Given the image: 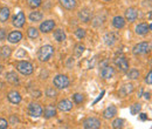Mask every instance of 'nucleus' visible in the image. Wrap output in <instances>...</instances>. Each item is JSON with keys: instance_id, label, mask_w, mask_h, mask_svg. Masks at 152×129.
<instances>
[{"instance_id": "obj_36", "label": "nucleus", "mask_w": 152, "mask_h": 129, "mask_svg": "<svg viewBox=\"0 0 152 129\" xmlns=\"http://www.w3.org/2000/svg\"><path fill=\"white\" fill-rule=\"evenodd\" d=\"M75 35L78 39H83V38L86 37V31L83 28H77L75 31Z\"/></svg>"}, {"instance_id": "obj_11", "label": "nucleus", "mask_w": 152, "mask_h": 129, "mask_svg": "<svg viewBox=\"0 0 152 129\" xmlns=\"http://www.w3.org/2000/svg\"><path fill=\"white\" fill-rule=\"evenodd\" d=\"M25 21H26V18H25V14L23 12H19L14 15L13 18V25L15 27H22L25 25Z\"/></svg>"}, {"instance_id": "obj_12", "label": "nucleus", "mask_w": 152, "mask_h": 129, "mask_svg": "<svg viewBox=\"0 0 152 129\" xmlns=\"http://www.w3.org/2000/svg\"><path fill=\"white\" fill-rule=\"evenodd\" d=\"M7 97H8V101H10L11 103H13V105H18V103L21 102V95H20V93L17 92V91L10 92L8 95H7Z\"/></svg>"}, {"instance_id": "obj_35", "label": "nucleus", "mask_w": 152, "mask_h": 129, "mask_svg": "<svg viewBox=\"0 0 152 129\" xmlns=\"http://www.w3.org/2000/svg\"><path fill=\"white\" fill-rule=\"evenodd\" d=\"M83 52H84V46H83V45H76L75 46V55L81 56Z\"/></svg>"}, {"instance_id": "obj_39", "label": "nucleus", "mask_w": 152, "mask_h": 129, "mask_svg": "<svg viewBox=\"0 0 152 129\" xmlns=\"http://www.w3.org/2000/svg\"><path fill=\"white\" fill-rule=\"evenodd\" d=\"M73 66H74V60H73V57H69L68 61H67V67L68 68H73Z\"/></svg>"}, {"instance_id": "obj_26", "label": "nucleus", "mask_w": 152, "mask_h": 129, "mask_svg": "<svg viewBox=\"0 0 152 129\" xmlns=\"http://www.w3.org/2000/svg\"><path fill=\"white\" fill-rule=\"evenodd\" d=\"M42 19V13L40 11H34V12H31L29 14V20L33 21V22H38Z\"/></svg>"}, {"instance_id": "obj_1", "label": "nucleus", "mask_w": 152, "mask_h": 129, "mask_svg": "<svg viewBox=\"0 0 152 129\" xmlns=\"http://www.w3.org/2000/svg\"><path fill=\"white\" fill-rule=\"evenodd\" d=\"M53 54H54V48H53V46H50V45H45V46H42V47L39 49L38 59L40 61L45 62V61H48V60L53 56Z\"/></svg>"}, {"instance_id": "obj_24", "label": "nucleus", "mask_w": 152, "mask_h": 129, "mask_svg": "<svg viewBox=\"0 0 152 129\" xmlns=\"http://www.w3.org/2000/svg\"><path fill=\"white\" fill-rule=\"evenodd\" d=\"M54 39L56 40L57 42H63L64 40H66V33H64V31L63 29H56L55 32H54Z\"/></svg>"}, {"instance_id": "obj_25", "label": "nucleus", "mask_w": 152, "mask_h": 129, "mask_svg": "<svg viewBox=\"0 0 152 129\" xmlns=\"http://www.w3.org/2000/svg\"><path fill=\"white\" fill-rule=\"evenodd\" d=\"M10 18V10L7 7H2L0 10V22H6Z\"/></svg>"}, {"instance_id": "obj_19", "label": "nucleus", "mask_w": 152, "mask_h": 129, "mask_svg": "<svg viewBox=\"0 0 152 129\" xmlns=\"http://www.w3.org/2000/svg\"><path fill=\"white\" fill-rule=\"evenodd\" d=\"M57 108L62 111H68L73 108V103H72L69 100H62V101L58 102Z\"/></svg>"}, {"instance_id": "obj_17", "label": "nucleus", "mask_w": 152, "mask_h": 129, "mask_svg": "<svg viewBox=\"0 0 152 129\" xmlns=\"http://www.w3.org/2000/svg\"><path fill=\"white\" fill-rule=\"evenodd\" d=\"M42 113H43V116L46 119H50V117H54L56 115V108H55V106L49 105L45 108V111H42Z\"/></svg>"}, {"instance_id": "obj_44", "label": "nucleus", "mask_w": 152, "mask_h": 129, "mask_svg": "<svg viewBox=\"0 0 152 129\" xmlns=\"http://www.w3.org/2000/svg\"><path fill=\"white\" fill-rule=\"evenodd\" d=\"M104 1H110V0H104Z\"/></svg>"}, {"instance_id": "obj_28", "label": "nucleus", "mask_w": 152, "mask_h": 129, "mask_svg": "<svg viewBox=\"0 0 152 129\" xmlns=\"http://www.w3.org/2000/svg\"><path fill=\"white\" fill-rule=\"evenodd\" d=\"M27 34L31 39H37L39 37V31L35 27H29L28 31H27Z\"/></svg>"}, {"instance_id": "obj_22", "label": "nucleus", "mask_w": 152, "mask_h": 129, "mask_svg": "<svg viewBox=\"0 0 152 129\" xmlns=\"http://www.w3.org/2000/svg\"><path fill=\"white\" fill-rule=\"evenodd\" d=\"M60 4L62 7H64L66 10H74L76 7L75 0H60Z\"/></svg>"}, {"instance_id": "obj_18", "label": "nucleus", "mask_w": 152, "mask_h": 129, "mask_svg": "<svg viewBox=\"0 0 152 129\" xmlns=\"http://www.w3.org/2000/svg\"><path fill=\"white\" fill-rule=\"evenodd\" d=\"M115 115H117V108L115 106H110V107H108L107 109H104V111H103V117L107 119V120L113 119Z\"/></svg>"}, {"instance_id": "obj_23", "label": "nucleus", "mask_w": 152, "mask_h": 129, "mask_svg": "<svg viewBox=\"0 0 152 129\" xmlns=\"http://www.w3.org/2000/svg\"><path fill=\"white\" fill-rule=\"evenodd\" d=\"M6 80L13 85H18L19 83V76L17 75V73L14 72H10V73L6 74Z\"/></svg>"}, {"instance_id": "obj_42", "label": "nucleus", "mask_w": 152, "mask_h": 129, "mask_svg": "<svg viewBox=\"0 0 152 129\" xmlns=\"http://www.w3.org/2000/svg\"><path fill=\"white\" fill-rule=\"evenodd\" d=\"M144 97H145L146 100H149V99H150V93H145V94H144Z\"/></svg>"}, {"instance_id": "obj_43", "label": "nucleus", "mask_w": 152, "mask_h": 129, "mask_svg": "<svg viewBox=\"0 0 152 129\" xmlns=\"http://www.w3.org/2000/svg\"><path fill=\"white\" fill-rule=\"evenodd\" d=\"M22 55H26V53L23 51H20L19 53H18V56H22Z\"/></svg>"}, {"instance_id": "obj_3", "label": "nucleus", "mask_w": 152, "mask_h": 129, "mask_svg": "<svg viewBox=\"0 0 152 129\" xmlns=\"http://www.w3.org/2000/svg\"><path fill=\"white\" fill-rule=\"evenodd\" d=\"M53 83H54V86L56 87L57 89H64V88H67L69 86L70 81L66 75H56L54 77V80H53Z\"/></svg>"}, {"instance_id": "obj_38", "label": "nucleus", "mask_w": 152, "mask_h": 129, "mask_svg": "<svg viewBox=\"0 0 152 129\" xmlns=\"http://www.w3.org/2000/svg\"><path fill=\"white\" fill-rule=\"evenodd\" d=\"M145 82H146L148 85H152V72H149V74L146 75V77H145Z\"/></svg>"}, {"instance_id": "obj_41", "label": "nucleus", "mask_w": 152, "mask_h": 129, "mask_svg": "<svg viewBox=\"0 0 152 129\" xmlns=\"http://www.w3.org/2000/svg\"><path fill=\"white\" fill-rule=\"evenodd\" d=\"M140 120H142V121H146V120H148L146 114H143V113H142V114H140Z\"/></svg>"}, {"instance_id": "obj_15", "label": "nucleus", "mask_w": 152, "mask_h": 129, "mask_svg": "<svg viewBox=\"0 0 152 129\" xmlns=\"http://www.w3.org/2000/svg\"><path fill=\"white\" fill-rule=\"evenodd\" d=\"M20 40H22V33L19 31H13L8 34V41L11 43H17Z\"/></svg>"}, {"instance_id": "obj_33", "label": "nucleus", "mask_w": 152, "mask_h": 129, "mask_svg": "<svg viewBox=\"0 0 152 129\" xmlns=\"http://www.w3.org/2000/svg\"><path fill=\"white\" fill-rule=\"evenodd\" d=\"M123 123H124V120H122V119H116L114 122H113V128H115V129L122 128V127H123Z\"/></svg>"}, {"instance_id": "obj_34", "label": "nucleus", "mask_w": 152, "mask_h": 129, "mask_svg": "<svg viewBox=\"0 0 152 129\" xmlns=\"http://www.w3.org/2000/svg\"><path fill=\"white\" fill-rule=\"evenodd\" d=\"M46 95L48 96V97H52V99H55L56 97V95H57V92L54 89V88H48L47 91H46Z\"/></svg>"}, {"instance_id": "obj_21", "label": "nucleus", "mask_w": 152, "mask_h": 129, "mask_svg": "<svg viewBox=\"0 0 152 129\" xmlns=\"http://www.w3.org/2000/svg\"><path fill=\"white\" fill-rule=\"evenodd\" d=\"M103 40H104V43L107 46H114L116 40H117V38H116V35H115L114 33H107L104 35V38H103Z\"/></svg>"}, {"instance_id": "obj_13", "label": "nucleus", "mask_w": 152, "mask_h": 129, "mask_svg": "<svg viewBox=\"0 0 152 129\" xmlns=\"http://www.w3.org/2000/svg\"><path fill=\"white\" fill-rule=\"evenodd\" d=\"M133 92V85L132 83H125V85H123L121 88H119V91H118V94L121 95V96H126V95H129V94H131Z\"/></svg>"}, {"instance_id": "obj_37", "label": "nucleus", "mask_w": 152, "mask_h": 129, "mask_svg": "<svg viewBox=\"0 0 152 129\" xmlns=\"http://www.w3.org/2000/svg\"><path fill=\"white\" fill-rule=\"evenodd\" d=\"M8 127V122L5 119H0V129H5Z\"/></svg>"}, {"instance_id": "obj_14", "label": "nucleus", "mask_w": 152, "mask_h": 129, "mask_svg": "<svg viewBox=\"0 0 152 129\" xmlns=\"http://www.w3.org/2000/svg\"><path fill=\"white\" fill-rule=\"evenodd\" d=\"M137 17H138V12H137L136 8L130 7V8H128V10L125 11V19H126L128 21L133 22V21H136Z\"/></svg>"}, {"instance_id": "obj_4", "label": "nucleus", "mask_w": 152, "mask_h": 129, "mask_svg": "<svg viewBox=\"0 0 152 129\" xmlns=\"http://www.w3.org/2000/svg\"><path fill=\"white\" fill-rule=\"evenodd\" d=\"M150 48L151 46L149 42H140L133 47L132 52L134 55H143V54H148L150 52Z\"/></svg>"}, {"instance_id": "obj_16", "label": "nucleus", "mask_w": 152, "mask_h": 129, "mask_svg": "<svg viewBox=\"0 0 152 129\" xmlns=\"http://www.w3.org/2000/svg\"><path fill=\"white\" fill-rule=\"evenodd\" d=\"M78 18L83 22H89L90 19H91V12L88 8H84V10L78 12Z\"/></svg>"}, {"instance_id": "obj_2", "label": "nucleus", "mask_w": 152, "mask_h": 129, "mask_svg": "<svg viewBox=\"0 0 152 129\" xmlns=\"http://www.w3.org/2000/svg\"><path fill=\"white\" fill-rule=\"evenodd\" d=\"M17 69L22 75H31L34 71L33 65L31 62H28V61H19L17 63Z\"/></svg>"}, {"instance_id": "obj_10", "label": "nucleus", "mask_w": 152, "mask_h": 129, "mask_svg": "<svg viewBox=\"0 0 152 129\" xmlns=\"http://www.w3.org/2000/svg\"><path fill=\"white\" fill-rule=\"evenodd\" d=\"M151 25H148V24H139V25H137L136 26V33L138 34V35H145V34H148L149 32H150V29H151Z\"/></svg>"}, {"instance_id": "obj_20", "label": "nucleus", "mask_w": 152, "mask_h": 129, "mask_svg": "<svg viewBox=\"0 0 152 129\" xmlns=\"http://www.w3.org/2000/svg\"><path fill=\"white\" fill-rule=\"evenodd\" d=\"M113 25H114L115 28L122 29V28H124V26H125V19L123 18V17H121V15H117V17H115L114 20H113Z\"/></svg>"}, {"instance_id": "obj_9", "label": "nucleus", "mask_w": 152, "mask_h": 129, "mask_svg": "<svg viewBox=\"0 0 152 129\" xmlns=\"http://www.w3.org/2000/svg\"><path fill=\"white\" fill-rule=\"evenodd\" d=\"M101 68H102V69H101V76H102L103 79H111V77L114 76L115 69L111 66L105 65V66H103V67H101Z\"/></svg>"}, {"instance_id": "obj_6", "label": "nucleus", "mask_w": 152, "mask_h": 129, "mask_svg": "<svg viewBox=\"0 0 152 129\" xmlns=\"http://www.w3.org/2000/svg\"><path fill=\"white\" fill-rule=\"evenodd\" d=\"M83 127L86 129H97L101 127V122L96 117H88L83 121Z\"/></svg>"}, {"instance_id": "obj_31", "label": "nucleus", "mask_w": 152, "mask_h": 129, "mask_svg": "<svg viewBox=\"0 0 152 129\" xmlns=\"http://www.w3.org/2000/svg\"><path fill=\"white\" fill-rule=\"evenodd\" d=\"M140 109H142V105H139V103H134V105L131 106L130 111H131L132 115H137V114L140 111Z\"/></svg>"}, {"instance_id": "obj_27", "label": "nucleus", "mask_w": 152, "mask_h": 129, "mask_svg": "<svg viewBox=\"0 0 152 129\" xmlns=\"http://www.w3.org/2000/svg\"><path fill=\"white\" fill-rule=\"evenodd\" d=\"M11 53H12V51H11V48L7 47V46H4V47L0 49V56H1L2 59H8V57L11 56Z\"/></svg>"}, {"instance_id": "obj_8", "label": "nucleus", "mask_w": 152, "mask_h": 129, "mask_svg": "<svg viewBox=\"0 0 152 129\" xmlns=\"http://www.w3.org/2000/svg\"><path fill=\"white\" fill-rule=\"evenodd\" d=\"M54 27H55V21L54 20H47L40 25V31L42 33H49L50 31L54 29Z\"/></svg>"}, {"instance_id": "obj_7", "label": "nucleus", "mask_w": 152, "mask_h": 129, "mask_svg": "<svg viewBox=\"0 0 152 129\" xmlns=\"http://www.w3.org/2000/svg\"><path fill=\"white\" fill-rule=\"evenodd\" d=\"M115 65L119 68L121 72H128V69H129V62H128L126 57L123 55L115 59Z\"/></svg>"}, {"instance_id": "obj_29", "label": "nucleus", "mask_w": 152, "mask_h": 129, "mask_svg": "<svg viewBox=\"0 0 152 129\" xmlns=\"http://www.w3.org/2000/svg\"><path fill=\"white\" fill-rule=\"evenodd\" d=\"M27 2H28V6L31 8H38L39 6L41 5L42 0H27Z\"/></svg>"}, {"instance_id": "obj_30", "label": "nucleus", "mask_w": 152, "mask_h": 129, "mask_svg": "<svg viewBox=\"0 0 152 129\" xmlns=\"http://www.w3.org/2000/svg\"><path fill=\"white\" fill-rule=\"evenodd\" d=\"M128 76H129V79H132V80H136V79H138V76H139V72L137 71V69H130L129 72H128Z\"/></svg>"}, {"instance_id": "obj_32", "label": "nucleus", "mask_w": 152, "mask_h": 129, "mask_svg": "<svg viewBox=\"0 0 152 129\" xmlns=\"http://www.w3.org/2000/svg\"><path fill=\"white\" fill-rule=\"evenodd\" d=\"M73 100L75 101V103L80 105V103H82V102H83L84 97H83V95H82V94H78V93H76V94H74V95H73Z\"/></svg>"}, {"instance_id": "obj_5", "label": "nucleus", "mask_w": 152, "mask_h": 129, "mask_svg": "<svg viewBox=\"0 0 152 129\" xmlns=\"http://www.w3.org/2000/svg\"><path fill=\"white\" fill-rule=\"evenodd\" d=\"M42 108L39 103H35V102H32L29 103L28 106V114L32 116V117H40L42 115Z\"/></svg>"}, {"instance_id": "obj_40", "label": "nucleus", "mask_w": 152, "mask_h": 129, "mask_svg": "<svg viewBox=\"0 0 152 129\" xmlns=\"http://www.w3.org/2000/svg\"><path fill=\"white\" fill-rule=\"evenodd\" d=\"M6 37H7V35H6V31L1 28V29H0V40H5Z\"/></svg>"}]
</instances>
